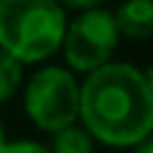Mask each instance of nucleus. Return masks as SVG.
Masks as SVG:
<instances>
[{"mask_svg": "<svg viewBox=\"0 0 153 153\" xmlns=\"http://www.w3.org/2000/svg\"><path fill=\"white\" fill-rule=\"evenodd\" d=\"M65 8H78V11H89V8H100L102 0H56Z\"/></svg>", "mask_w": 153, "mask_h": 153, "instance_id": "1a4fd4ad", "label": "nucleus"}, {"mask_svg": "<svg viewBox=\"0 0 153 153\" xmlns=\"http://www.w3.org/2000/svg\"><path fill=\"white\" fill-rule=\"evenodd\" d=\"M143 81H145V89H148V94H151V100H153V65L148 70H143Z\"/></svg>", "mask_w": 153, "mask_h": 153, "instance_id": "9b49d317", "label": "nucleus"}, {"mask_svg": "<svg viewBox=\"0 0 153 153\" xmlns=\"http://www.w3.org/2000/svg\"><path fill=\"white\" fill-rule=\"evenodd\" d=\"M0 153H51V151L43 148L40 143H27V140H22V143H5V148Z\"/></svg>", "mask_w": 153, "mask_h": 153, "instance_id": "6e6552de", "label": "nucleus"}, {"mask_svg": "<svg viewBox=\"0 0 153 153\" xmlns=\"http://www.w3.org/2000/svg\"><path fill=\"white\" fill-rule=\"evenodd\" d=\"M22 83V62L0 48V102L11 100Z\"/></svg>", "mask_w": 153, "mask_h": 153, "instance_id": "0eeeda50", "label": "nucleus"}, {"mask_svg": "<svg viewBox=\"0 0 153 153\" xmlns=\"http://www.w3.org/2000/svg\"><path fill=\"white\" fill-rule=\"evenodd\" d=\"M5 148V132H3V124H0V151Z\"/></svg>", "mask_w": 153, "mask_h": 153, "instance_id": "f8f14e48", "label": "nucleus"}, {"mask_svg": "<svg viewBox=\"0 0 153 153\" xmlns=\"http://www.w3.org/2000/svg\"><path fill=\"white\" fill-rule=\"evenodd\" d=\"M118 46V30L113 13L105 8H89L65 27L62 48L65 59L78 73H94L105 67Z\"/></svg>", "mask_w": 153, "mask_h": 153, "instance_id": "20e7f679", "label": "nucleus"}, {"mask_svg": "<svg viewBox=\"0 0 153 153\" xmlns=\"http://www.w3.org/2000/svg\"><path fill=\"white\" fill-rule=\"evenodd\" d=\"M94 143H91V134L83 129V126H65L59 132H54V140H51V153H91Z\"/></svg>", "mask_w": 153, "mask_h": 153, "instance_id": "423d86ee", "label": "nucleus"}, {"mask_svg": "<svg viewBox=\"0 0 153 153\" xmlns=\"http://www.w3.org/2000/svg\"><path fill=\"white\" fill-rule=\"evenodd\" d=\"M65 27L56 0H0V48L19 62L48 59L62 46Z\"/></svg>", "mask_w": 153, "mask_h": 153, "instance_id": "f03ea898", "label": "nucleus"}, {"mask_svg": "<svg viewBox=\"0 0 153 153\" xmlns=\"http://www.w3.org/2000/svg\"><path fill=\"white\" fill-rule=\"evenodd\" d=\"M81 108V86L62 67L38 70L24 89V110L43 132H59L75 124Z\"/></svg>", "mask_w": 153, "mask_h": 153, "instance_id": "7ed1b4c3", "label": "nucleus"}, {"mask_svg": "<svg viewBox=\"0 0 153 153\" xmlns=\"http://www.w3.org/2000/svg\"><path fill=\"white\" fill-rule=\"evenodd\" d=\"M78 118L105 145L129 148L153 134V100L143 73L126 62H108L81 83Z\"/></svg>", "mask_w": 153, "mask_h": 153, "instance_id": "f257e3e1", "label": "nucleus"}, {"mask_svg": "<svg viewBox=\"0 0 153 153\" xmlns=\"http://www.w3.org/2000/svg\"><path fill=\"white\" fill-rule=\"evenodd\" d=\"M134 153H153V134H148L145 140H140L134 145Z\"/></svg>", "mask_w": 153, "mask_h": 153, "instance_id": "9d476101", "label": "nucleus"}, {"mask_svg": "<svg viewBox=\"0 0 153 153\" xmlns=\"http://www.w3.org/2000/svg\"><path fill=\"white\" fill-rule=\"evenodd\" d=\"M113 22L124 38H153V0H124L113 13Z\"/></svg>", "mask_w": 153, "mask_h": 153, "instance_id": "39448f33", "label": "nucleus"}]
</instances>
